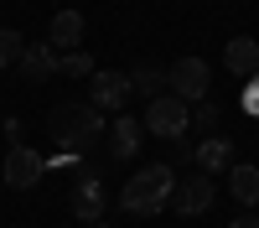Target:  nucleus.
I'll return each instance as SVG.
<instances>
[{
    "instance_id": "1a4fd4ad",
    "label": "nucleus",
    "mask_w": 259,
    "mask_h": 228,
    "mask_svg": "<svg viewBox=\"0 0 259 228\" xmlns=\"http://www.w3.org/2000/svg\"><path fill=\"white\" fill-rule=\"evenodd\" d=\"M223 62H228L233 78H254L259 73V41L254 36H233L228 47H223Z\"/></svg>"
},
{
    "instance_id": "39448f33",
    "label": "nucleus",
    "mask_w": 259,
    "mask_h": 228,
    "mask_svg": "<svg viewBox=\"0 0 259 228\" xmlns=\"http://www.w3.org/2000/svg\"><path fill=\"white\" fill-rule=\"evenodd\" d=\"M41 176H47V156L31 151V145H11V156H6V181L16 187V192L36 187Z\"/></svg>"
},
{
    "instance_id": "2eb2a0df",
    "label": "nucleus",
    "mask_w": 259,
    "mask_h": 228,
    "mask_svg": "<svg viewBox=\"0 0 259 228\" xmlns=\"http://www.w3.org/2000/svg\"><path fill=\"white\" fill-rule=\"evenodd\" d=\"M130 88L145 94V99H161V94H171V83H166L161 68H135V73H130Z\"/></svg>"
},
{
    "instance_id": "f8f14e48",
    "label": "nucleus",
    "mask_w": 259,
    "mask_h": 228,
    "mask_svg": "<svg viewBox=\"0 0 259 228\" xmlns=\"http://www.w3.org/2000/svg\"><path fill=\"white\" fill-rule=\"evenodd\" d=\"M78 41H83V16H78V11H57L52 26H47V47H68V52H78Z\"/></svg>"
},
{
    "instance_id": "f3484780",
    "label": "nucleus",
    "mask_w": 259,
    "mask_h": 228,
    "mask_svg": "<svg viewBox=\"0 0 259 228\" xmlns=\"http://www.w3.org/2000/svg\"><path fill=\"white\" fill-rule=\"evenodd\" d=\"M57 73H68V78H94V57H89V52H68V57H57Z\"/></svg>"
},
{
    "instance_id": "dca6fc26",
    "label": "nucleus",
    "mask_w": 259,
    "mask_h": 228,
    "mask_svg": "<svg viewBox=\"0 0 259 228\" xmlns=\"http://www.w3.org/2000/svg\"><path fill=\"white\" fill-rule=\"evenodd\" d=\"M26 57V36L21 31H0V68H16Z\"/></svg>"
},
{
    "instance_id": "ddd939ff",
    "label": "nucleus",
    "mask_w": 259,
    "mask_h": 228,
    "mask_svg": "<svg viewBox=\"0 0 259 228\" xmlns=\"http://www.w3.org/2000/svg\"><path fill=\"white\" fill-rule=\"evenodd\" d=\"M140 135H145V124H135L130 114H119V119H114V135H109V156H114V161H130V156H135V145H140Z\"/></svg>"
},
{
    "instance_id": "a211bd4d",
    "label": "nucleus",
    "mask_w": 259,
    "mask_h": 228,
    "mask_svg": "<svg viewBox=\"0 0 259 228\" xmlns=\"http://www.w3.org/2000/svg\"><path fill=\"white\" fill-rule=\"evenodd\" d=\"M192 119H197V124H202L207 135H218V104H212V99H202L197 109H192Z\"/></svg>"
},
{
    "instance_id": "412c9836",
    "label": "nucleus",
    "mask_w": 259,
    "mask_h": 228,
    "mask_svg": "<svg viewBox=\"0 0 259 228\" xmlns=\"http://www.w3.org/2000/svg\"><path fill=\"white\" fill-rule=\"evenodd\" d=\"M94 228H114V223H94Z\"/></svg>"
},
{
    "instance_id": "0eeeda50",
    "label": "nucleus",
    "mask_w": 259,
    "mask_h": 228,
    "mask_svg": "<svg viewBox=\"0 0 259 228\" xmlns=\"http://www.w3.org/2000/svg\"><path fill=\"white\" fill-rule=\"evenodd\" d=\"M135 94L130 88V73H94V109H124V99Z\"/></svg>"
},
{
    "instance_id": "9b49d317",
    "label": "nucleus",
    "mask_w": 259,
    "mask_h": 228,
    "mask_svg": "<svg viewBox=\"0 0 259 228\" xmlns=\"http://www.w3.org/2000/svg\"><path fill=\"white\" fill-rule=\"evenodd\" d=\"M197 166H202L207 176L228 171V166H233V140H228V135H207V140L197 145Z\"/></svg>"
},
{
    "instance_id": "4468645a",
    "label": "nucleus",
    "mask_w": 259,
    "mask_h": 228,
    "mask_svg": "<svg viewBox=\"0 0 259 228\" xmlns=\"http://www.w3.org/2000/svg\"><path fill=\"white\" fill-rule=\"evenodd\" d=\"M228 192L239 197L244 207H254V202H259V166H249V161L228 166Z\"/></svg>"
},
{
    "instance_id": "6ab92c4d",
    "label": "nucleus",
    "mask_w": 259,
    "mask_h": 228,
    "mask_svg": "<svg viewBox=\"0 0 259 228\" xmlns=\"http://www.w3.org/2000/svg\"><path fill=\"white\" fill-rule=\"evenodd\" d=\"M244 109H249V114H259V73L249 78V88H244Z\"/></svg>"
},
{
    "instance_id": "aec40b11",
    "label": "nucleus",
    "mask_w": 259,
    "mask_h": 228,
    "mask_svg": "<svg viewBox=\"0 0 259 228\" xmlns=\"http://www.w3.org/2000/svg\"><path fill=\"white\" fill-rule=\"evenodd\" d=\"M228 228H259V218H254V213H239V218H233Z\"/></svg>"
},
{
    "instance_id": "20e7f679",
    "label": "nucleus",
    "mask_w": 259,
    "mask_h": 228,
    "mask_svg": "<svg viewBox=\"0 0 259 228\" xmlns=\"http://www.w3.org/2000/svg\"><path fill=\"white\" fill-rule=\"evenodd\" d=\"M187 124H192V114H187V104H182L177 94L150 99V109H145V130L156 135V140H182Z\"/></svg>"
},
{
    "instance_id": "9d476101",
    "label": "nucleus",
    "mask_w": 259,
    "mask_h": 228,
    "mask_svg": "<svg viewBox=\"0 0 259 228\" xmlns=\"http://www.w3.org/2000/svg\"><path fill=\"white\" fill-rule=\"evenodd\" d=\"M16 68H21V78H26V83H47V78L57 73V57H52L47 41H36V47L26 41V57H21Z\"/></svg>"
},
{
    "instance_id": "423d86ee",
    "label": "nucleus",
    "mask_w": 259,
    "mask_h": 228,
    "mask_svg": "<svg viewBox=\"0 0 259 228\" xmlns=\"http://www.w3.org/2000/svg\"><path fill=\"white\" fill-rule=\"evenodd\" d=\"M212 197H218V187H212V176H192V181H177V192H171V202H177L182 218H202Z\"/></svg>"
},
{
    "instance_id": "f257e3e1",
    "label": "nucleus",
    "mask_w": 259,
    "mask_h": 228,
    "mask_svg": "<svg viewBox=\"0 0 259 228\" xmlns=\"http://www.w3.org/2000/svg\"><path fill=\"white\" fill-rule=\"evenodd\" d=\"M47 135L57 151H89V145L104 135V109H94L89 99H68V104H57V109H47Z\"/></svg>"
},
{
    "instance_id": "f03ea898",
    "label": "nucleus",
    "mask_w": 259,
    "mask_h": 228,
    "mask_svg": "<svg viewBox=\"0 0 259 228\" xmlns=\"http://www.w3.org/2000/svg\"><path fill=\"white\" fill-rule=\"evenodd\" d=\"M171 192H177V171H171L166 161H150V166H140V171L124 181L119 207L135 213V218H156V213L171 207Z\"/></svg>"
},
{
    "instance_id": "7ed1b4c3",
    "label": "nucleus",
    "mask_w": 259,
    "mask_h": 228,
    "mask_svg": "<svg viewBox=\"0 0 259 228\" xmlns=\"http://www.w3.org/2000/svg\"><path fill=\"white\" fill-rule=\"evenodd\" d=\"M166 83H171V94H177L182 104H202L207 88H212V68L202 57H177L166 68Z\"/></svg>"
},
{
    "instance_id": "6e6552de",
    "label": "nucleus",
    "mask_w": 259,
    "mask_h": 228,
    "mask_svg": "<svg viewBox=\"0 0 259 228\" xmlns=\"http://www.w3.org/2000/svg\"><path fill=\"white\" fill-rule=\"evenodd\" d=\"M73 213H78L83 223H89V228L104 218V187H99V176H94V171H83V176H78V192H73Z\"/></svg>"
}]
</instances>
